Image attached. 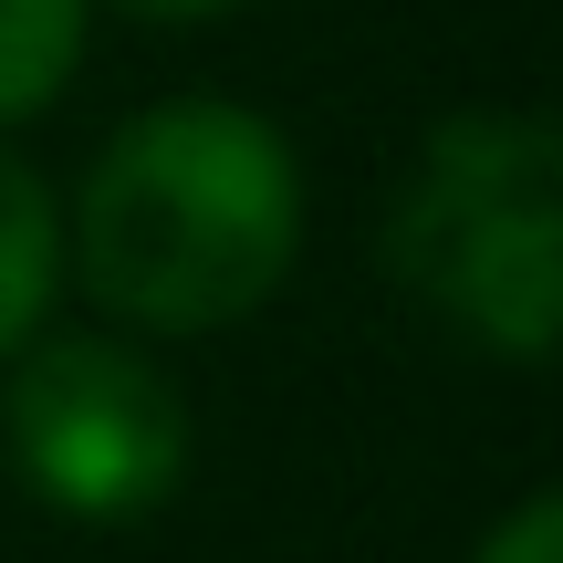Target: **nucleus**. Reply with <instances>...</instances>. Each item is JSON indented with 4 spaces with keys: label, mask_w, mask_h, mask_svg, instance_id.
I'll return each mask as SVG.
<instances>
[{
    "label": "nucleus",
    "mask_w": 563,
    "mask_h": 563,
    "mask_svg": "<svg viewBox=\"0 0 563 563\" xmlns=\"http://www.w3.org/2000/svg\"><path fill=\"white\" fill-rule=\"evenodd\" d=\"M63 262L136 344L230 334L302 262L292 136L230 95H178L125 115L74 188Z\"/></svg>",
    "instance_id": "nucleus-1"
},
{
    "label": "nucleus",
    "mask_w": 563,
    "mask_h": 563,
    "mask_svg": "<svg viewBox=\"0 0 563 563\" xmlns=\"http://www.w3.org/2000/svg\"><path fill=\"white\" fill-rule=\"evenodd\" d=\"M386 272L428 302L460 344L501 365H553L563 334V136L553 115L481 104L428 125L397 209Z\"/></svg>",
    "instance_id": "nucleus-2"
},
{
    "label": "nucleus",
    "mask_w": 563,
    "mask_h": 563,
    "mask_svg": "<svg viewBox=\"0 0 563 563\" xmlns=\"http://www.w3.org/2000/svg\"><path fill=\"white\" fill-rule=\"evenodd\" d=\"M0 449L21 490L84 532L157 522L188 481V397L136 334L42 323L0 365Z\"/></svg>",
    "instance_id": "nucleus-3"
},
{
    "label": "nucleus",
    "mask_w": 563,
    "mask_h": 563,
    "mask_svg": "<svg viewBox=\"0 0 563 563\" xmlns=\"http://www.w3.org/2000/svg\"><path fill=\"white\" fill-rule=\"evenodd\" d=\"M53 302H63V199L0 136V365L53 323Z\"/></svg>",
    "instance_id": "nucleus-4"
},
{
    "label": "nucleus",
    "mask_w": 563,
    "mask_h": 563,
    "mask_svg": "<svg viewBox=\"0 0 563 563\" xmlns=\"http://www.w3.org/2000/svg\"><path fill=\"white\" fill-rule=\"evenodd\" d=\"M84 21H95V0H0V136L32 125L74 84Z\"/></svg>",
    "instance_id": "nucleus-5"
},
{
    "label": "nucleus",
    "mask_w": 563,
    "mask_h": 563,
    "mask_svg": "<svg viewBox=\"0 0 563 563\" xmlns=\"http://www.w3.org/2000/svg\"><path fill=\"white\" fill-rule=\"evenodd\" d=\"M470 563H563V490H522Z\"/></svg>",
    "instance_id": "nucleus-6"
},
{
    "label": "nucleus",
    "mask_w": 563,
    "mask_h": 563,
    "mask_svg": "<svg viewBox=\"0 0 563 563\" xmlns=\"http://www.w3.org/2000/svg\"><path fill=\"white\" fill-rule=\"evenodd\" d=\"M104 11L157 21V32H199V21H230V11H251V0H104Z\"/></svg>",
    "instance_id": "nucleus-7"
}]
</instances>
